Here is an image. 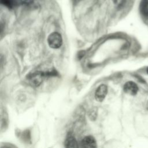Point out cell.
Here are the masks:
<instances>
[{"mask_svg": "<svg viewBox=\"0 0 148 148\" xmlns=\"http://www.w3.org/2000/svg\"><path fill=\"white\" fill-rule=\"evenodd\" d=\"M147 109H148V104H147Z\"/></svg>", "mask_w": 148, "mask_h": 148, "instance_id": "obj_13", "label": "cell"}, {"mask_svg": "<svg viewBox=\"0 0 148 148\" xmlns=\"http://www.w3.org/2000/svg\"><path fill=\"white\" fill-rule=\"evenodd\" d=\"M146 71H147V73H148V68H147V70H146Z\"/></svg>", "mask_w": 148, "mask_h": 148, "instance_id": "obj_11", "label": "cell"}, {"mask_svg": "<svg viewBox=\"0 0 148 148\" xmlns=\"http://www.w3.org/2000/svg\"><path fill=\"white\" fill-rule=\"evenodd\" d=\"M108 92V88L106 85L101 84L97 88L95 92V98L98 102H102L105 99Z\"/></svg>", "mask_w": 148, "mask_h": 148, "instance_id": "obj_3", "label": "cell"}, {"mask_svg": "<svg viewBox=\"0 0 148 148\" xmlns=\"http://www.w3.org/2000/svg\"><path fill=\"white\" fill-rule=\"evenodd\" d=\"M56 72L52 71L51 72H43L41 71H36L35 72L32 73V74H29L28 79L32 84V85L35 86H38L42 82L44 77L46 76H51L55 75Z\"/></svg>", "mask_w": 148, "mask_h": 148, "instance_id": "obj_1", "label": "cell"}, {"mask_svg": "<svg viewBox=\"0 0 148 148\" xmlns=\"http://www.w3.org/2000/svg\"><path fill=\"white\" fill-rule=\"evenodd\" d=\"M65 146L66 147H78L77 142L74 136L70 133H69L66 136L65 141Z\"/></svg>", "mask_w": 148, "mask_h": 148, "instance_id": "obj_6", "label": "cell"}, {"mask_svg": "<svg viewBox=\"0 0 148 148\" xmlns=\"http://www.w3.org/2000/svg\"><path fill=\"white\" fill-rule=\"evenodd\" d=\"M80 146L82 147H96L97 143L95 139L92 136H87L84 137L80 143Z\"/></svg>", "mask_w": 148, "mask_h": 148, "instance_id": "obj_4", "label": "cell"}, {"mask_svg": "<svg viewBox=\"0 0 148 148\" xmlns=\"http://www.w3.org/2000/svg\"><path fill=\"white\" fill-rule=\"evenodd\" d=\"M1 2L2 5L7 6L9 8H12L14 3L13 0H1Z\"/></svg>", "mask_w": 148, "mask_h": 148, "instance_id": "obj_8", "label": "cell"}, {"mask_svg": "<svg viewBox=\"0 0 148 148\" xmlns=\"http://www.w3.org/2000/svg\"><path fill=\"white\" fill-rule=\"evenodd\" d=\"M97 116V112L96 110L92 109V110H90L89 112V117L91 120H95Z\"/></svg>", "mask_w": 148, "mask_h": 148, "instance_id": "obj_10", "label": "cell"}, {"mask_svg": "<svg viewBox=\"0 0 148 148\" xmlns=\"http://www.w3.org/2000/svg\"><path fill=\"white\" fill-rule=\"evenodd\" d=\"M49 46L52 49H58L62 44V39L60 34L54 32L49 35L47 38Z\"/></svg>", "mask_w": 148, "mask_h": 148, "instance_id": "obj_2", "label": "cell"}, {"mask_svg": "<svg viewBox=\"0 0 148 148\" xmlns=\"http://www.w3.org/2000/svg\"><path fill=\"white\" fill-rule=\"evenodd\" d=\"M22 138L24 141H28V139H30V136H29V133H28V131H25L23 132L22 135Z\"/></svg>", "mask_w": 148, "mask_h": 148, "instance_id": "obj_9", "label": "cell"}, {"mask_svg": "<svg viewBox=\"0 0 148 148\" xmlns=\"http://www.w3.org/2000/svg\"><path fill=\"white\" fill-rule=\"evenodd\" d=\"M76 1H78V0H73V1H75V2H76Z\"/></svg>", "mask_w": 148, "mask_h": 148, "instance_id": "obj_12", "label": "cell"}, {"mask_svg": "<svg viewBox=\"0 0 148 148\" xmlns=\"http://www.w3.org/2000/svg\"><path fill=\"white\" fill-rule=\"evenodd\" d=\"M123 89L125 92L131 95H134L136 94L138 90L137 85L134 82L131 81L125 83Z\"/></svg>", "mask_w": 148, "mask_h": 148, "instance_id": "obj_5", "label": "cell"}, {"mask_svg": "<svg viewBox=\"0 0 148 148\" xmlns=\"http://www.w3.org/2000/svg\"><path fill=\"white\" fill-rule=\"evenodd\" d=\"M140 8L141 13L143 15L148 16V0H145L142 1L141 2Z\"/></svg>", "mask_w": 148, "mask_h": 148, "instance_id": "obj_7", "label": "cell"}]
</instances>
